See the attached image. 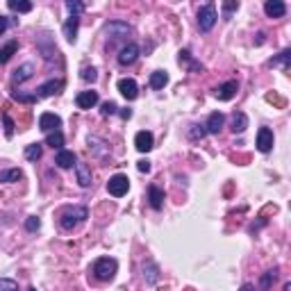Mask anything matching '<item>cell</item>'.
Returning <instances> with one entry per match:
<instances>
[{
	"label": "cell",
	"instance_id": "obj_1",
	"mask_svg": "<svg viewBox=\"0 0 291 291\" xmlns=\"http://www.w3.org/2000/svg\"><path fill=\"white\" fill-rule=\"evenodd\" d=\"M86 216H89L86 207H80V205L66 207V210L62 212V216H60V223H62V227H64V230H73V227H77L80 223H84Z\"/></svg>",
	"mask_w": 291,
	"mask_h": 291
},
{
	"label": "cell",
	"instance_id": "obj_2",
	"mask_svg": "<svg viewBox=\"0 0 291 291\" xmlns=\"http://www.w3.org/2000/svg\"><path fill=\"white\" fill-rule=\"evenodd\" d=\"M116 269H119V264H116V259H111V257H100V259L94 261V275L98 280H103V282H109V280L114 278Z\"/></svg>",
	"mask_w": 291,
	"mask_h": 291
},
{
	"label": "cell",
	"instance_id": "obj_3",
	"mask_svg": "<svg viewBox=\"0 0 291 291\" xmlns=\"http://www.w3.org/2000/svg\"><path fill=\"white\" fill-rule=\"evenodd\" d=\"M216 18H218V16H216L214 3H207L205 7H200V12H198V25H200L202 32H210L212 27H214Z\"/></svg>",
	"mask_w": 291,
	"mask_h": 291
},
{
	"label": "cell",
	"instance_id": "obj_4",
	"mask_svg": "<svg viewBox=\"0 0 291 291\" xmlns=\"http://www.w3.org/2000/svg\"><path fill=\"white\" fill-rule=\"evenodd\" d=\"M128 189H130V180H128V176L119 173V176L109 178V182H107V191H109L114 198L125 196V193H128Z\"/></svg>",
	"mask_w": 291,
	"mask_h": 291
},
{
	"label": "cell",
	"instance_id": "obj_5",
	"mask_svg": "<svg viewBox=\"0 0 291 291\" xmlns=\"http://www.w3.org/2000/svg\"><path fill=\"white\" fill-rule=\"evenodd\" d=\"M137 57H139V46L137 43H125V46L121 48V52H119V64L121 66H130V64L137 62Z\"/></svg>",
	"mask_w": 291,
	"mask_h": 291
},
{
	"label": "cell",
	"instance_id": "obj_6",
	"mask_svg": "<svg viewBox=\"0 0 291 291\" xmlns=\"http://www.w3.org/2000/svg\"><path fill=\"white\" fill-rule=\"evenodd\" d=\"M62 89H64V80H48L37 89V96L39 98H48V96L60 94Z\"/></svg>",
	"mask_w": 291,
	"mask_h": 291
},
{
	"label": "cell",
	"instance_id": "obj_7",
	"mask_svg": "<svg viewBox=\"0 0 291 291\" xmlns=\"http://www.w3.org/2000/svg\"><path fill=\"white\" fill-rule=\"evenodd\" d=\"M60 125H62V119H60L57 114H50V111H46V114L39 116V128H41L43 132H55Z\"/></svg>",
	"mask_w": 291,
	"mask_h": 291
},
{
	"label": "cell",
	"instance_id": "obj_8",
	"mask_svg": "<svg viewBox=\"0 0 291 291\" xmlns=\"http://www.w3.org/2000/svg\"><path fill=\"white\" fill-rule=\"evenodd\" d=\"M75 105L80 109H91L98 105V91H80L75 98Z\"/></svg>",
	"mask_w": 291,
	"mask_h": 291
},
{
	"label": "cell",
	"instance_id": "obj_9",
	"mask_svg": "<svg viewBox=\"0 0 291 291\" xmlns=\"http://www.w3.org/2000/svg\"><path fill=\"white\" fill-rule=\"evenodd\" d=\"M119 91L128 100H134L139 96V86H137V82H134L132 77H123V80H119Z\"/></svg>",
	"mask_w": 291,
	"mask_h": 291
},
{
	"label": "cell",
	"instance_id": "obj_10",
	"mask_svg": "<svg viewBox=\"0 0 291 291\" xmlns=\"http://www.w3.org/2000/svg\"><path fill=\"white\" fill-rule=\"evenodd\" d=\"M264 12H266V16H271V18H282L284 14H287V5H284L282 0H269V3L264 5Z\"/></svg>",
	"mask_w": 291,
	"mask_h": 291
},
{
	"label": "cell",
	"instance_id": "obj_11",
	"mask_svg": "<svg viewBox=\"0 0 291 291\" xmlns=\"http://www.w3.org/2000/svg\"><path fill=\"white\" fill-rule=\"evenodd\" d=\"M257 148L261 153H269L273 148V132L269 128H259V132H257Z\"/></svg>",
	"mask_w": 291,
	"mask_h": 291
},
{
	"label": "cell",
	"instance_id": "obj_12",
	"mask_svg": "<svg viewBox=\"0 0 291 291\" xmlns=\"http://www.w3.org/2000/svg\"><path fill=\"white\" fill-rule=\"evenodd\" d=\"M223 123H225V116H223L221 111H214V114H210V119H207V123H205V132L218 134L223 128Z\"/></svg>",
	"mask_w": 291,
	"mask_h": 291
},
{
	"label": "cell",
	"instance_id": "obj_13",
	"mask_svg": "<svg viewBox=\"0 0 291 291\" xmlns=\"http://www.w3.org/2000/svg\"><path fill=\"white\" fill-rule=\"evenodd\" d=\"M134 146H137L139 153H148V150H153V134L141 130V132H137V137H134Z\"/></svg>",
	"mask_w": 291,
	"mask_h": 291
},
{
	"label": "cell",
	"instance_id": "obj_14",
	"mask_svg": "<svg viewBox=\"0 0 291 291\" xmlns=\"http://www.w3.org/2000/svg\"><path fill=\"white\" fill-rule=\"evenodd\" d=\"M237 89H239V86H237L235 80L225 82V84H221L216 89V98L218 100H232V98H235V94H237Z\"/></svg>",
	"mask_w": 291,
	"mask_h": 291
},
{
	"label": "cell",
	"instance_id": "obj_15",
	"mask_svg": "<svg viewBox=\"0 0 291 291\" xmlns=\"http://www.w3.org/2000/svg\"><path fill=\"white\" fill-rule=\"evenodd\" d=\"M230 128H232V132H244L246 128H248V116L244 114V111H235L232 114V119H230Z\"/></svg>",
	"mask_w": 291,
	"mask_h": 291
},
{
	"label": "cell",
	"instance_id": "obj_16",
	"mask_svg": "<svg viewBox=\"0 0 291 291\" xmlns=\"http://www.w3.org/2000/svg\"><path fill=\"white\" fill-rule=\"evenodd\" d=\"M32 75H35V66H32V64H23L21 69H16V71H14L12 82H14V84H21V82L30 80Z\"/></svg>",
	"mask_w": 291,
	"mask_h": 291
},
{
	"label": "cell",
	"instance_id": "obj_17",
	"mask_svg": "<svg viewBox=\"0 0 291 291\" xmlns=\"http://www.w3.org/2000/svg\"><path fill=\"white\" fill-rule=\"evenodd\" d=\"M148 200H150V207H153V210H162L164 207V191L153 184V187L148 189Z\"/></svg>",
	"mask_w": 291,
	"mask_h": 291
},
{
	"label": "cell",
	"instance_id": "obj_18",
	"mask_svg": "<svg viewBox=\"0 0 291 291\" xmlns=\"http://www.w3.org/2000/svg\"><path fill=\"white\" fill-rule=\"evenodd\" d=\"M55 164L60 168H71L73 164H75V153H73V150H60V153H57Z\"/></svg>",
	"mask_w": 291,
	"mask_h": 291
},
{
	"label": "cell",
	"instance_id": "obj_19",
	"mask_svg": "<svg viewBox=\"0 0 291 291\" xmlns=\"http://www.w3.org/2000/svg\"><path fill=\"white\" fill-rule=\"evenodd\" d=\"M75 173H77L80 187H91V168L86 164H75Z\"/></svg>",
	"mask_w": 291,
	"mask_h": 291
},
{
	"label": "cell",
	"instance_id": "obj_20",
	"mask_svg": "<svg viewBox=\"0 0 291 291\" xmlns=\"http://www.w3.org/2000/svg\"><path fill=\"white\" fill-rule=\"evenodd\" d=\"M77 25H80V18H77V16H71L69 21L64 23V37L69 39V41H75V37H77Z\"/></svg>",
	"mask_w": 291,
	"mask_h": 291
},
{
	"label": "cell",
	"instance_id": "obj_21",
	"mask_svg": "<svg viewBox=\"0 0 291 291\" xmlns=\"http://www.w3.org/2000/svg\"><path fill=\"white\" fill-rule=\"evenodd\" d=\"M16 50H18V43L16 41H9L7 46L0 48V64H7V62L14 57V52H16Z\"/></svg>",
	"mask_w": 291,
	"mask_h": 291
},
{
	"label": "cell",
	"instance_id": "obj_22",
	"mask_svg": "<svg viewBox=\"0 0 291 291\" xmlns=\"http://www.w3.org/2000/svg\"><path fill=\"white\" fill-rule=\"evenodd\" d=\"M166 82H168L166 71H155L153 75H150V86H153V89H164Z\"/></svg>",
	"mask_w": 291,
	"mask_h": 291
},
{
	"label": "cell",
	"instance_id": "obj_23",
	"mask_svg": "<svg viewBox=\"0 0 291 291\" xmlns=\"http://www.w3.org/2000/svg\"><path fill=\"white\" fill-rule=\"evenodd\" d=\"M7 7L12 9V12H18V14L32 12V3H27V0H9Z\"/></svg>",
	"mask_w": 291,
	"mask_h": 291
},
{
	"label": "cell",
	"instance_id": "obj_24",
	"mask_svg": "<svg viewBox=\"0 0 291 291\" xmlns=\"http://www.w3.org/2000/svg\"><path fill=\"white\" fill-rule=\"evenodd\" d=\"M180 64H184L187 69H191V71H202V64L193 62L191 60V52H189V50H180Z\"/></svg>",
	"mask_w": 291,
	"mask_h": 291
},
{
	"label": "cell",
	"instance_id": "obj_25",
	"mask_svg": "<svg viewBox=\"0 0 291 291\" xmlns=\"http://www.w3.org/2000/svg\"><path fill=\"white\" fill-rule=\"evenodd\" d=\"M23 173L18 168H7V171H0V182H16L21 180Z\"/></svg>",
	"mask_w": 291,
	"mask_h": 291
},
{
	"label": "cell",
	"instance_id": "obj_26",
	"mask_svg": "<svg viewBox=\"0 0 291 291\" xmlns=\"http://www.w3.org/2000/svg\"><path fill=\"white\" fill-rule=\"evenodd\" d=\"M46 143L52 146V148H62V146H64V134H62L60 130H55V132H48Z\"/></svg>",
	"mask_w": 291,
	"mask_h": 291
},
{
	"label": "cell",
	"instance_id": "obj_27",
	"mask_svg": "<svg viewBox=\"0 0 291 291\" xmlns=\"http://www.w3.org/2000/svg\"><path fill=\"white\" fill-rule=\"evenodd\" d=\"M275 275H278V271H266V273L264 275H261V280H259V289H271V284H273L275 282Z\"/></svg>",
	"mask_w": 291,
	"mask_h": 291
},
{
	"label": "cell",
	"instance_id": "obj_28",
	"mask_svg": "<svg viewBox=\"0 0 291 291\" xmlns=\"http://www.w3.org/2000/svg\"><path fill=\"white\" fill-rule=\"evenodd\" d=\"M12 98H14V100H18V103H27V105H32V103H37L39 96H37V94H21V91H14Z\"/></svg>",
	"mask_w": 291,
	"mask_h": 291
},
{
	"label": "cell",
	"instance_id": "obj_29",
	"mask_svg": "<svg viewBox=\"0 0 291 291\" xmlns=\"http://www.w3.org/2000/svg\"><path fill=\"white\" fill-rule=\"evenodd\" d=\"M25 157L30 159V162H37L39 157H41V143H32L25 148Z\"/></svg>",
	"mask_w": 291,
	"mask_h": 291
},
{
	"label": "cell",
	"instance_id": "obj_30",
	"mask_svg": "<svg viewBox=\"0 0 291 291\" xmlns=\"http://www.w3.org/2000/svg\"><path fill=\"white\" fill-rule=\"evenodd\" d=\"M289 57H291V50L280 52V57H278V60H273V62H271V66H278V64H282V66H284V71H287V69H289Z\"/></svg>",
	"mask_w": 291,
	"mask_h": 291
},
{
	"label": "cell",
	"instance_id": "obj_31",
	"mask_svg": "<svg viewBox=\"0 0 291 291\" xmlns=\"http://www.w3.org/2000/svg\"><path fill=\"white\" fill-rule=\"evenodd\" d=\"M0 291H18V284L14 282V280L3 278V280H0Z\"/></svg>",
	"mask_w": 291,
	"mask_h": 291
},
{
	"label": "cell",
	"instance_id": "obj_32",
	"mask_svg": "<svg viewBox=\"0 0 291 291\" xmlns=\"http://www.w3.org/2000/svg\"><path fill=\"white\" fill-rule=\"evenodd\" d=\"M96 77H98V73H96L94 66H91V69H89V66H84V69H82V80H86V82H94Z\"/></svg>",
	"mask_w": 291,
	"mask_h": 291
},
{
	"label": "cell",
	"instance_id": "obj_33",
	"mask_svg": "<svg viewBox=\"0 0 291 291\" xmlns=\"http://www.w3.org/2000/svg\"><path fill=\"white\" fill-rule=\"evenodd\" d=\"M3 123H5V134L14 137V121L9 119V114H3Z\"/></svg>",
	"mask_w": 291,
	"mask_h": 291
},
{
	"label": "cell",
	"instance_id": "obj_34",
	"mask_svg": "<svg viewBox=\"0 0 291 291\" xmlns=\"http://www.w3.org/2000/svg\"><path fill=\"white\" fill-rule=\"evenodd\" d=\"M66 9L71 12V16H77V14L84 9V5H82V3H73V0H71V3H66Z\"/></svg>",
	"mask_w": 291,
	"mask_h": 291
},
{
	"label": "cell",
	"instance_id": "obj_35",
	"mask_svg": "<svg viewBox=\"0 0 291 291\" xmlns=\"http://www.w3.org/2000/svg\"><path fill=\"white\" fill-rule=\"evenodd\" d=\"M25 227H27V230H30V232H37L39 227H41V221H39L37 216H30V218H27V221H25Z\"/></svg>",
	"mask_w": 291,
	"mask_h": 291
},
{
	"label": "cell",
	"instance_id": "obj_36",
	"mask_svg": "<svg viewBox=\"0 0 291 291\" xmlns=\"http://www.w3.org/2000/svg\"><path fill=\"white\" fill-rule=\"evenodd\" d=\"M116 109H119V107H116V105L111 103V100H107V103H103V114H105V116L116 114Z\"/></svg>",
	"mask_w": 291,
	"mask_h": 291
},
{
	"label": "cell",
	"instance_id": "obj_37",
	"mask_svg": "<svg viewBox=\"0 0 291 291\" xmlns=\"http://www.w3.org/2000/svg\"><path fill=\"white\" fill-rule=\"evenodd\" d=\"M198 137H205V125H196V130H191V139H198Z\"/></svg>",
	"mask_w": 291,
	"mask_h": 291
},
{
	"label": "cell",
	"instance_id": "obj_38",
	"mask_svg": "<svg viewBox=\"0 0 291 291\" xmlns=\"http://www.w3.org/2000/svg\"><path fill=\"white\" fill-rule=\"evenodd\" d=\"M148 271H150V273H148V282L153 284L155 280H157V269H155V264H148Z\"/></svg>",
	"mask_w": 291,
	"mask_h": 291
},
{
	"label": "cell",
	"instance_id": "obj_39",
	"mask_svg": "<svg viewBox=\"0 0 291 291\" xmlns=\"http://www.w3.org/2000/svg\"><path fill=\"white\" fill-rule=\"evenodd\" d=\"M137 168L141 173H148L150 171V162H148V159H141V162H137Z\"/></svg>",
	"mask_w": 291,
	"mask_h": 291
},
{
	"label": "cell",
	"instance_id": "obj_40",
	"mask_svg": "<svg viewBox=\"0 0 291 291\" xmlns=\"http://www.w3.org/2000/svg\"><path fill=\"white\" fill-rule=\"evenodd\" d=\"M7 27H9V18L7 16H0V35H3Z\"/></svg>",
	"mask_w": 291,
	"mask_h": 291
},
{
	"label": "cell",
	"instance_id": "obj_41",
	"mask_svg": "<svg viewBox=\"0 0 291 291\" xmlns=\"http://www.w3.org/2000/svg\"><path fill=\"white\" fill-rule=\"evenodd\" d=\"M237 7H239V3H225V5H223V9H225V12H235Z\"/></svg>",
	"mask_w": 291,
	"mask_h": 291
},
{
	"label": "cell",
	"instance_id": "obj_42",
	"mask_svg": "<svg viewBox=\"0 0 291 291\" xmlns=\"http://www.w3.org/2000/svg\"><path fill=\"white\" fill-rule=\"evenodd\" d=\"M121 116H123V119H130V116H132V111H130V109H123V111H121Z\"/></svg>",
	"mask_w": 291,
	"mask_h": 291
},
{
	"label": "cell",
	"instance_id": "obj_43",
	"mask_svg": "<svg viewBox=\"0 0 291 291\" xmlns=\"http://www.w3.org/2000/svg\"><path fill=\"white\" fill-rule=\"evenodd\" d=\"M239 291H255V287H253V284H244Z\"/></svg>",
	"mask_w": 291,
	"mask_h": 291
},
{
	"label": "cell",
	"instance_id": "obj_44",
	"mask_svg": "<svg viewBox=\"0 0 291 291\" xmlns=\"http://www.w3.org/2000/svg\"><path fill=\"white\" fill-rule=\"evenodd\" d=\"M27 291H37V289H35V287H32V289H27Z\"/></svg>",
	"mask_w": 291,
	"mask_h": 291
}]
</instances>
